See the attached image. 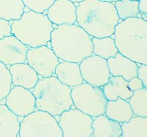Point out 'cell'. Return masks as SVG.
I'll return each mask as SVG.
<instances>
[{
	"mask_svg": "<svg viewBox=\"0 0 147 137\" xmlns=\"http://www.w3.org/2000/svg\"><path fill=\"white\" fill-rule=\"evenodd\" d=\"M70 1H71L72 2H74V3H80V2L83 1V0H70Z\"/></svg>",
	"mask_w": 147,
	"mask_h": 137,
	"instance_id": "d6a6232c",
	"label": "cell"
},
{
	"mask_svg": "<svg viewBox=\"0 0 147 137\" xmlns=\"http://www.w3.org/2000/svg\"><path fill=\"white\" fill-rule=\"evenodd\" d=\"M36 98V109L57 117L74 106L71 87L56 76L42 77L32 90Z\"/></svg>",
	"mask_w": 147,
	"mask_h": 137,
	"instance_id": "277c9868",
	"label": "cell"
},
{
	"mask_svg": "<svg viewBox=\"0 0 147 137\" xmlns=\"http://www.w3.org/2000/svg\"><path fill=\"white\" fill-rule=\"evenodd\" d=\"M19 136L63 137L57 119L49 112L34 111L24 117L20 122Z\"/></svg>",
	"mask_w": 147,
	"mask_h": 137,
	"instance_id": "52a82bcc",
	"label": "cell"
},
{
	"mask_svg": "<svg viewBox=\"0 0 147 137\" xmlns=\"http://www.w3.org/2000/svg\"><path fill=\"white\" fill-rule=\"evenodd\" d=\"M12 34L29 47L47 45L54 24L46 14L33 10L24 12L18 20L12 21Z\"/></svg>",
	"mask_w": 147,
	"mask_h": 137,
	"instance_id": "5b68a950",
	"label": "cell"
},
{
	"mask_svg": "<svg viewBox=\"0 0 147 137\" xmlns=\"http://www.w3.org/2000/svg\"><path fill=\"white\" fill-rule=\"evenodd\" d=\"M77 24L92 37L113 36L121 21L113 2L83 0L77 6Z\"/></svg>",
	"mask_w": 147,
	"mask_h": 137,
	"instance_id": "6da1fadb",
	"label": "cell"
},
{
	"mask_svg": "<svg viewBox=\"0 0 147 137\" xmlns=\"http://www.w3.org/2000/svg\"><path fill=\"white\" fill-rule=\"evenodd\" d=\"M25 5L22 0H0V19L18 20L23 15Z\"/></svg>",
	"mask_w": 147,
	"mask_h": 137,
	"instance_id": "603a6c76",
	"label": "cell"
},
{
	"mask_svg": "<svg viewBox=\"0 0 147 137\" xmlns=\"http://www.w3.org/2000/svg\"><path fill=\"white\" fill-rule=\"evenodd\" d=\"M71 98L75 108L92 117L105 113L107 100L102 87H94L84 82L72 87Z\"/></svg>",
	"mask_w": 147,
	"mask_h": 137,
	"instance_id": "8992f818",
	"label": "cell"
},
{
	"mask_svg": "<svg viewBox=\"0 0 147 137\" xmlns=\"http://www.w3.org/2000/svg\"><path fill=\"white\" fill-rule=\"evenodd\" d=\"M55 75L63 84L74 87L84 82L80 63L60 60L55 69Z\"/></svg>",
	"mask_w": 147,
	"mask_h": 137,
	"instance_id": "2e32d148",
	"label": "cell"
},
{
	"mask_svg": "<svg viewBox=\"0 0 147 137\" xmlns=\"http://www.w3.org/2000/svg\"><path fill=\"white\" fill-rule=\"evenodd\" d=\"M100 1H102V2H113V3H114V2H115L116 1H118V0H100Z\"/></svg>",
	"mask_w": 147,
	"mask_h": 137,
	"instance_id": "1f68e13d",
	"label": "cell"
},
{
	"mask_svg": "<svg viewBox=\"0 0 147 137\" xmlns=\"http://www.w3.org/2000/svg\"><path fill=\"white\" fill-rule=\"evenodd\" d=\"M114 39L119 52L138 64L147 65V21L141 17L121 21Z\"/></svg>",
	"mask_w": 147,
	"mask_h": 137,
	"instance_id": "3957f363",
	"label": "cell"
},
{
	"mask_svg": "<svg viewBox=\"0 0 147 137\" xmlns=\"http://www.w3.org/2000/svg\"><path fill=\"white\" fill-rule=\"evenodd\" d=\"M105 114L120 123L128 122L134 116L128 100L121 98H118L115 100H107Z\"/></svg>",
	"mask_w": 147,
	"mask_h": 137,
	"instance_id": "d6986e66",
	"label": "cell"
},
{
	"mask_svg": "<svg viewBox=\"0 0 147 137\" xmlns=\"http://www.w3.org/2000/svg\"><path fill=\"white\" fill-rule=\"evenodd\" d=\"M60 60L53 50L47 45L29 47L27 51V64L41 77L53 76Z\"/></svg>",
	"mask_w": 147,
	"mask_h": 137,
	"instance_id": "9c48e42d",
	"label": "cell"
},
{
	"mask_svg": "<svg viewBox=\"0 0 147 137\" xmlns=\"http://www.w3.org/2000/svg\"><path fill=\"white\" fill-rule=\"evenodd\" d=\"M128 87L132 92H135V91L139 90L144 88V86L142 81L137 76L134 77L130 80L128 81Z\"/></svg>",
	"mask_w": 147,
	"mask_h": 137,
	"instance_id": "f1b7e54d",
	"label": "cell"
},
{
	"mask_svg": "<svg viewBox=\"0 0 147 137\" xmlns=\"http://www.w3.org/2000/svg\"><path fill=\"white\" fill-rule=\"evenodd\" d=\"M84 82L94 87H102L111 76L107 61L97 55H90L80 63Z\"/></svg>",
	"mask_w": 147,
	"mask_h": 137,
	"instance_id": "30bf717a",
	"label": "cell"
},
{
	"mask_svg": "<svg viewBox=\"0 0 147 137\" xmlns=\"http://www.w3.org/2000/svg\"><path fill=\"white\" fill-rule=\"evenodd\" d=\"M102 90L107 100H115L118 98L128 100L133 95L128 87V82L121 76H111Z\"/></svg>",
	"mask_w": 147,
	"mask_h": 137,
	"instance_id": "ac0fdd59",
	"label": "cell"
},
{
	"mask_svg": "<svg viewBox=\"0 0 147 137\" xmlns=\"http://www.w3.org/2000/svg\"><path fill=\"white\" fill-rule=\"evenodd\" d=\"M121 129L123 137H147V117L134 115L121 123Z\"/></svg>",
	"mask_w": 147,
	"mask_h": 137,
	"instance_id": "44dd1931",
	"label": "cell"
},
{
	"mask_svg": "<svg viewBox=\"0 0 147 137\" xmlns=\"http://www.w3.org/2000/svg\"><path fill=\"white\" fill-rule=\"evenodd\" d=\"M134 115L147 117V88L133 92L132 97L128 100Z\"/></svg>",
	"mask_w": 147,
	"mask_h": 137,
	"instance_id": "d4e9b609",
	"label": "cell"
},
{
	"mask_svg": "<svg viewBox=\"0 0 147 137\" xmlns=\"http://www.w3.org/2000/svg\"><path fill=\"white\" fill-rule=\"evenodd\" d=\"M107 61L110 75L113 76H121L128 82L134 77L138 76L139 64L132 61L120 52L114 57H110Z\"/></svg>",
	"mask_w": 147,
	"mask_h": 137,
	"instance_id": "5bb4252c",
	"label": "cell"
},
{
	"mask_svg": "<svg viewBox=\"0 0 147 137\" xmlns=\"http://www.w3.org/2000/svg\"><path fill=\"white\" fill-rule=\"evenodd\" d=\"M114 5L121 21L129 18L141 17L138 0H118L114 2Z\"/></svg>",
	"mask_w": 147,
	"mask_h": 137,
	"instance_id": "cb8c5ba5",
	"label": "cell"
},
{
	"mask_svg": "<svg viewBox=\"0 0 147 137\" xmlns=\"http://www.w3.org/2000/svg\"><path fill=\"white\" fill-rule=\"evenodd\" d=\"M12 87L11 75L7 65L0 62V101L6 98Z\"/></svg>",
	"mask_w": 147,
	"mask_h": 137,
	"instance_id": "484cf974",
	"label": "cell"
},
{
	"mask_svg": "<svg viewBox=\"0 0 147 137\" xmlns=\"http://www.w3.org/2000/svg\"><path fill=\"white\" fill-rule=\"evenodd\" d=\"M138 77L143 82L145 88H147V65L139 64L138 69Z\"/></svg>",
	"mask_w": 147,
	"mask_h": 137,
	"instance_id": "f546056e",
	"label": "cell"
},
{
	"mask_svg": "<svg viewBox=\"0 0 147 137\" xmlns=\"http://www.w3.org/2000/svg\"><path fill=\"white\" fill-rule=\"evenodd\" d=\"M12 34L11 23L9 21L0 19V39L10 36Z\"/></svg>",
	"mask_w": 147,
	"mask_h": 137,
	"instance_id": "83f0119b",
	"label": "cell"
},
{
	"mask_svg": "<svg viewBox=\"0 0 147 137\" xmlns=\"http://www.w3.org/2000/svg\"><path fill=\"white\" fill-rule=\"evenodd\" d=\"M92 128V136L120 137L122 136L121 123L111 120L105 114L93 119Z\"/></svg>",
	"mask_w": 147,
	"mask_h": 137,
	"instance_id": "e0dca14e",
	"label": "cell"
},
{
	"mask_svg": "<svg viewBox=\"0 0 147 137\" xmlns=\"http://www.w3.org/2000/svg\"><path fill=\"white\" fill-rule=\"evenodd\" d=\"M12 85L32 90L39 80L38 74L27 63H17L9 66Z\"/></svg>",
	"mask_w": 147,
	"mask_h": 137,
	"instance_id": "9a60e30c",
	"label": "cell"
},
{
	"mask_svg": "<svg viewBox=\"0 0 147 137\" xmlns=\"http://www.w3.org/2000/svg\"><path fill=\"white\" fill-rule=\"evenodd\" d=\"M29 46L24 44L16 36L0 39V62L7 66L27 62Z\"/></svg>",
	"mask_w": 147,
	"mask_h": 137,
	"instance_id": "7c38bea8",
	"label": "cell"
},
{
	"mask_svg": "<svg viewBox=\"0 0 147 137\" xmlns=\"http://www.w3.org/2000/svg\"><path fill=\"white\" fill-rule=\"evenodd\" d=\"M138 1H139V0H138Z\"/></svg>",
	"mask_w": 147,
	"mask_h": 137,
	"instance_id": "836d02e7",
	"label": "cell"
},
{
	"mask_svg": "<svg viewBox=\"0 0 147 137\" xmlns=\"http://www.w3.org/2000/svg\"><path fill=\"white\" fill-rule=\"evenodd\" d=\"M49 43L61 60L80 63L93 54L92 37L77 23L57 26L52 32Z\"/></svg>",
	"mask_w": 147,
	"mask_h": 137,
	"instance_id": "7a4b0ae2",
	"label": "cell"
},
{
	"mask_svg": "<svg viewBox=\"0 0 147 137\" xmlns=\"http://www.w3.org/2000/svg\"><path fill=\"white\" fill-rule=\"evenodd\" d=\"M20 122L7 106L0 104V137L19 136Z\"/></svg>",
	"mask_w": 147,
	"mask_h": 137,
	"instance_id": "ffe728a7",
	"label": "cell"
},
{
	"mask_svg": "<svg viewBox=\"0 0 147 137\" xmlns=\"http://www.w3.org/2000/svg\"><path fill=\"white\" fill-rule=\"evenodd\" d=\"M29 10L44 13L55 2V0H22Z\"/></svg>",
	"mask_w": 147,
	"mask_h": 137,
	"instance_id": "4316f807",
	"label": "cell"
},
{
	"mask_svg": "<svg viewBox=\"0 0 147 137\" xmlns=\"http://www.w3.org/2000/svg\"><path fill=\"white\" fill-rule=\"evenodd\" d=\"M63 137H90L93 134V117L77 108H71L57 116Z\"/></svg>",
	"mask_w": 147,
	"mask_h": 137,
	"instance_id": "ba28073f",
	"label": "cell"
},
{
	"mask_svg": "<svg viewBox=\"0 0 147 137\" xmlns=\"http://www.w3.org/2000/svg\"><path fill=\"white\" fill-rule=\"evenodd\" d=\"M47 11L46 15L55 25L77 23V6L70 0H55Z\"/></svg>",
	"mask_w": 147,
	"mask_h": 137,
	"instance_id": "4fadbf2b",
	"label": "cell"
},
{
	"mask_svg": "<svg viewBox=\"0 0 147 137\" xmlns=\"http://www.w3.org/2000/svg\"><path fill=\"white\" fill-rule=\"evenodd\" d=\"M5 105L18 117H24L36 109V98L28 89L13 86L6 97Z\"/></svg>",
	"mask_w": 147,
	"mask_h": 137,
	"instance_id": "8fae6325",
	"label": "cell"
},
{
	"mask_svg": "<svg viewBox=\"0 0 147 137\" xmlns=\"http://www.w3.org/2000/svg\"><path fill=\"white\" fill-rule=\"evenodd\" d=\"M93 43V53L102 58L108 59L114 57L119 53V50L112 36L102 37H92Z\"/></svg>",
	"mask_w": 147,
	"mask_h": 137,
	"instance_id": "7402d4cb",
	"label": "cell"
},
{
	"mask_svg": "<svg viewBox=\"0 0 147 137\" xmlns=\"http://www.w3.org/2000/svg\"><path fill=\"white\" fill-rule=\"evenodd\" d=\"M139 10L141 18L147 21V0H139Z\"/></svg>",
	"mask_w": 147,
	"mask_h": 137,
	"instance_id": "4dcf8cb0",
	"label": "cell"
}]
</instances>
